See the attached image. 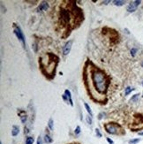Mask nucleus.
<instances>
[{"mask_svg": "<svg viewBox=\"0 0 143 144\" xmlns=\"http://www.w3.org/2000/svg\"><path fill=\"white\" fill-rule=\"evenodd\" d=\"M141 85H142V86H143V81H142V82H141Z\"/></svg>", "mask_w": 143, "mask_h": 144, "instance_id": "29", "label": "nucleus"}, {"mask_svg": "<svg viewBox=\"0 0 143 144\" xmlns=\"http://www.w3.org/2000/svg\"><path fill=\"white\" fill-rule=\"evenodd\" d=\"M138 134H139L140 136H143V131H141V132L138 133Z\"/></svg>", "mask_w": 143, "mask_h": 144, "instance_id": "27", "label": "nucleus"}, {"mask_svg": "<svg viewBox=\"0 0 143 144\" xmlns=\"http://www.w3.org/2000/svg\"><path fill=\"white\" fill-rule=\"evenodd\" d=\"M90 79L95 91L99 94H105L109 87L110 81L103 71L97 67H92L90 70Z\"/></svg>", "mask_w": 143, "mask_h": 144, "instance_id": "1", "label": "nucleus"}, {"mask_svg": "<svg viewBox=\"0 0 143 144\" xmlns=\"http://www.w3.org/2000/svg\"><path fill=\"white\" fill-rule=\"evenodd\" d=\"M71 11H69L66 8H62L60 9V22L62 23V25L66 26L70 23L71 21Z\"/></svg>", "mask_w": 143, "mask_h": 144, "instance_id": "3", "label": "nucleus"}, {"mask_svg": "<svg viewBox=\"0 0 143 144\" xmlns=\"http://www.w3.org/2000/svg\"><path fill=\"white\" fill-rule=\"evenodd\" d=\"M95 134H96V136L98 137V138H101L102 137V134H101V132H100V130H99L98 128L95 129Z\"/></svg>", "mask_w": 143, "mask_h": 144, "instance_id": "21", "label": "nucleus"}, {"mask_svg": "<svg viewBox=\"0 0 143 144\" xmlns=\"http://www.w3.org/2000/svg\"><path fill=\"white\" fill-rule=\"evenodd\" d=\"M136 52H137V49H136V48H133V49L131 50V55L133 57H134L135 55H136Z\"/></svg>", "mask_w": 143, "mask_h": 144, "instance_id": "22", "label": "nucleus"}, {"mask_svg": "<svg viewBox=\"0 0 143 144\" xmlns=\"http://www.w3.org/2000/svg\"><path fill=\"white\" fill-rule=\"evenodd\" d=\"M134 89V88H133V87H127L126 88H125V95H128L130 93H131L133 90Z\"/></svg>", "mask_w": 143, "mask_h": 144, "instance_id": "18", "label": "nucleus"}, {"mask_svg": "<svg viewBox=\"0 0 143 144\" xmlns=\"http://www.w3.org/2000/svg\"><path fill=\"white\" fill-rule=\"evenodd\" d=\"M84 106H85V108H86V110H87V112L89 113V115H90V116H93V112H92V110H91L90 106H89L88 104H87V103H85V104H84Z\"/></svg>", "mask_w": 143, "mask_h": 144, "instance_id": "17", "label": "nucleus"}, {"mask_svg": "<svg viewBox=\"0 0 143 144\" xmlns=\"http://www.w3.org/2000/svg\"><path fill=\"white\" fill-rule=\"evenodd\" d=\"M74 134H81V127H80V126H77L76 129H75Z\"/></svg>", "mask_w": 143, "mask_h": 144, "instance_id": "24", "label": "nucleus"}, {"mask_svg": "<svg viewBox=\"0 0 143 144\" xmlns=\"http://www.w3.org/2000/svg\"><path fill=\"white\" fill-rule=\"evenodd\" d=\"M20 133V127L18 126H12V136H17Z\"/></svg>", "mask_w": 143, "mask_h": 144, "instance_id": "11", "label": "nucleus"}, {"mask_svg": "<svg viewBox=\"0 0 143 144\" xmlns=\"http://www.w3.org/2000/svg\"><path fill=\"white\" fill-rule=\"evenodd\" d=\"M104 116H105V113H104V112H101V113H99V115H98V119H99V120L103 119V118H104Z\"/></svg>", "mask_w": 143, "mask_h": 144, "instance_id": "23", "label": "nucleus"}, {"mask_svg": "<svg viewBox=\"0 0 143 144\" xmlns=\"http://www.w3.org/2000/svg\"><path fill=\"white\" fill-rule=\"evenodd\" d=\"M114 4L117 6H122L125 4V1H121V0H115V1H113Z\"/></svg>", "mask_w": 143, "mask_h": 144, "instance_id": "15", "label": "nucleus"}, {"mask_svg": "<svg viewBox=\"0 0 143 144\" xmlns=\"http://www.w3.org/2000/svg\"><path fill=\"white\" fill-rule=\"evenodd\" d=\"M49 8V4L47 2H42V4H40V6L38 7L37 10L40 12V11H47V9Z\"/></svg>", "mask_w": 143, "mask_h": 144, "instance_id": "10", "label": "nucleus"}, {"mask_svg": "<svg viewBox=\"0 0 143 144\" xmlns=\"http://www.w3.org/2000/svg\"><path fill=\"white\" fill-rule=\"evenodd\" d=\"M63 98L65 100V101L70 104L71 106H73V99H72V95H71V92L70 90L68 89H65V95H63Z\"/></svg>", "mask_w": 143, "mask_h": 144, "instance_id": "8", "label": "nucleus"}, {"mask_svg": "<svg viewBox=\"0 0 143 144\" xmlns=\"http://www.w3.org/2000/svg\"><path fill=\"white\" fill-rule=\"evenodd\" d=\"M106 140H107V142H108V143H109V144H114V142H113V141L111 140V138H109V137H107Z\"/></svg>", "mask_w": 143, "mask_h": 144, "instance_id": "26", "label": "nucleus"}, {"mask_svg": "<svg viewBox=\"0 0 143 144\" xmlns=\"http://www.w3.org/2000/svg\"><path fill=\"white\" fill-rule=\"evenodd\" d=\"M36 144H42V139L41 136H38V138H37V141H36Z\"/></svg>", "mask_w": 143, "mask_h": 144, "instance_id": "25", "label": "nucleus"}, {"mask_svg": "<svg viewBox=\"0 0 143 144\" xmlns=\"http://www.w3.org/2000/svg\"><path fill=\"white\" fill-rule=\"evenodd\" d=\"M139 95H140V94H135L133 97L130 99V102H132V103H133V102H136L138 100V98H139Z\"/></svg>", "mask_w": 143, "mask_h": 144, "instance_id": "19", "label": "nucleus"}, {"mask_svg": "<svg viewBox=\"0 0 143 144\" xmlns=\"http://www.w3.org/2000/svg\"><path fill=\"white\" fill-rule=\"evenodd\" d=\"M0 144H3V142H0Z\"/></svg>", "mask_w": 143, "mask_h": 144, "instance_id": "31", "label": "nucleus"}, {"mask_svg": "<svg viewBox=\"0 0 143 144\" xmlns=\"http://www.w3.org/2000/svg\"><path fill=\"white\" fill-rule=\"evenodd\" d=\"M48 126H49V128L52 131L53 130V128H54V121H53V119L52 118H50V120H49V122H48Z\"/></svg>", "mask_w": 143, "mask_h": 144, "instance_id": "16", "label": "nucleus"}, {"mask_svg": "<svg viewBox=\"0 0 143 144\" xmlns=\"http://www.w3.org/2000/svg\"><path fill=\"white\" fill-rule=\"evenodd\" d=\"M34 142V139L32 136H28L26 138V144H33Z\"/></svg>", "mask_w": 143, "mask_h": 144, "instance_id": "13", "label": "nucleus"}, {"mask_svg": "<svg viewBox=\"0 0 143 144\" xmlns=\"http://www.w3.org/2000/svg\"><path fill=\"white\" fill-rule=\"evenodd\" d=\"M103 126H104L105 131L112 135H121L124 134L123 128L117 123H106Z\"/></svg>", "mask_w": 143, "mask_h": 144, "instance_id": "2", "label": "nucleus"}, {"mask_svg": "<svg viewBox=\"0 0 143 144\" xmlns=\"http://www.w3.org/2000/svg\"><path fill=\"white\" fill-rule=\"evenodd\" d=\"M107 3H110V1H104V2H103V4H107Z\"/></svg>", "mask_w": 143, "mask_h": 144, "instance_id": "28", "label": "nucleus"}, {"mask_svg": "<svg viewBox=\"0 0 143 144\" xmlns=\"http://www.w3.org/2000/svg\"><path fill=\"white\" fill-rule=\"evenodd\" d=\"M130 128L135 131L143 129V116L135 117V121L133 123V126H130Z\"/></svg>", "mask_w": 143, "mask_h": 144, "instance_id": "5", "label": "nucleus"}, {"mask_svg": "<svg viewBox=\"0 0 143 144\" xmlns=\"http://www.w3.org/2000/svg\"><path fill=\"white\" fill-rule=\"evenodd\" d=\"M73 40H70L68 41L66 43H65V47H64V49H63V54L65 55H68L71 51V49H72V46H73Z\"/></svg>", "mask_w": 143, "mask_h": 144, "instance_id": "7", "label": "nucleus"}, {"mask_svg": "<svg viewBox=\"0 0 143 144\" xmlns=\"http://www.w3.org/2000/svg\"><path fill=\"white\" fill-rule=\"evenodd\" d=\"M142 97H143V95H142Z\"/></svg>", "mask_w": 143, "mask_h": 144, "instance_id": "32", "label": "nucleus"}, {"mask_svg": "<svg viewBox=\"0 0 143 144\" xmlns=\"http://www.w3.org/2000/svg\"><path fill=\"white\" fill-rule=\"evenodd\" d=\"M141 1L140 0H136V1H133L129 4V5L127 6V12H134L135 11L137 10V7L141 4Z\"/></svg>", "mask_w": 143, "mask_h": 144, "instance_id": "6", "label": "nucleus"}, {"mask_svg": "<svg viewBox=\"0 0 143 144\" xmlns=\"http://www.w3.org/2000/svg\"><path fill=\"white\" fill-rule=\"evenodd\" d=\"M18 114L20 117V120H21V123L22 124H26L27 120H28V116H27V113L25 111H19Z\"/></svg>", "mask_w": 143, "mask_h": 144, "instance_id": "9", "label": "nucleus"}, {"mask_svg": "<svg viewBox=\"0 0 143 144\" xmlns=\"http://www.w3.org/2000/svg\"><path fill=\"white\" fill-rule=\"evenodd\" d=\"M44 142H46V143H51V142H53V139L50 136V134H46L44 135Z\"/></svg>", "mask_w": 143, "mask_h": 144, "instance_id": "12", "label": "nucleus"}, {"mask_svg": "<svg viewBox=\"0 0 143 144\" xmlns=\"http://www.w3.org/2000/svg\"><path fill=\"white\" fill-rule=\"evenodd\" d=\"M86 120H87V123L88 125H92L93 124V119H92V116L88 115L87 117V118H86Z\"/></svg>", "mask_w": 143, "mask_h": 144, "instance_id": "20", "label": "nucleus"}, {"mask_svg": "<svg viewBox=\"0 0 143 144\" xmlns=\"http://www.w3.org/2000/svg\"><path fill=\"white\" fill-rule=\"evenodd\" d=\"M141 65H142V66H143V62H142V64H141Z\"/></svg>", "mask_w": 143, "mask_h": 144, "instance_id": "30", "label": "nucleus"}, {"mask_svg": "<svg viewBox=\"0 0 143 144\" xmlns=\"http://www.w3.org/2000/svg\"><path fill=\"white\" fill-rule=\"evenodd\" d=\"M13 32H14V34L16 35L17 38L22 43L23 46H24V48H25V45H26V43H25V36H24V35H23V32H22V30H21V29H20L19 26H17L16 24H13Z\"/></svg>", "mask_w": 143, "mask_h": 144, "instance_id": "4", "label": "nucleus"}, {"mask_svg": "<svg viewBox=\"0 0 143 144\" xmlns=\"http://www.w3.org/2000/svg\"><path fill=\"white\" fill-rule=\"evenodd\" d=\"M140 142H141V139H140V138H133V139H131V140H129L128 143H129V144H138Z\"/></svg>", "mask_w": 143, "mask_h": 144, "instance_id": "14", "label": "nucleus"}]
</instances>
